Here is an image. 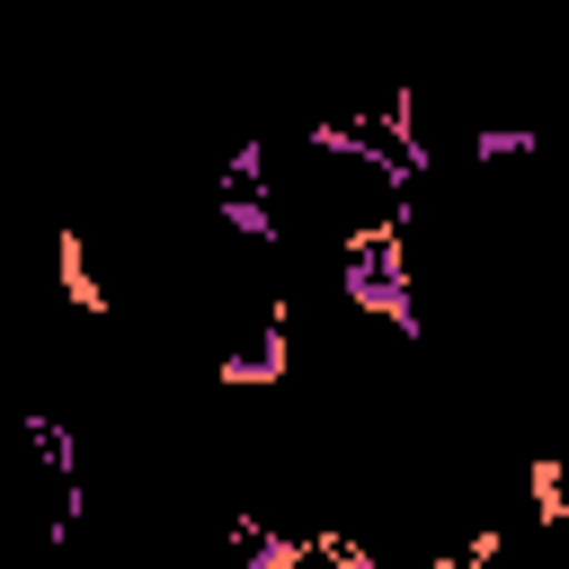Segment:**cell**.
<instances>
[{"mask_svg": "<svg viewBox=\"0 0 569 569\" xmlns=\"http://www.w3.org/2000/svg\"><path fill=\"white\" fill-rule=\"evenodd\" d=\"M53 276H62V293H71V311H80V320H107V311H116V293L98 284V258H89V240H80V231H62V240H53Z\"/></svg>", "mask_w": 569, "mask_h": 569, "instance_id": "obj_1", "label": "cell"}, {"mask_svg": "<svg viewBox=\"0 0 569 569\" xmlns=\"http://www.w3.org/2000/svg\"><path fill=\"white\" fill-rule=\"evenodd\" d=\"M525 516H533L542 533L569 525V453H533V462H525Z\"/></svg>", "mask_w": 569, "mask_h": 569, "instance_id": "obj_2", "label": "cell"}, {"mask_svg": "<svg viewBox=\"0 0 569 569\" xmlns=\"http://www.w3.org/2000/svg\"><path fill=\"white\" fill-rule=\"evenodd\" d=\"M311 560H329V569H373V542L347 533V525H311Z\"/></svg>", "mask_w": 569, "mask_h": 569, "instance_id": "obj_3", "label": "cell"}]
</instances>
